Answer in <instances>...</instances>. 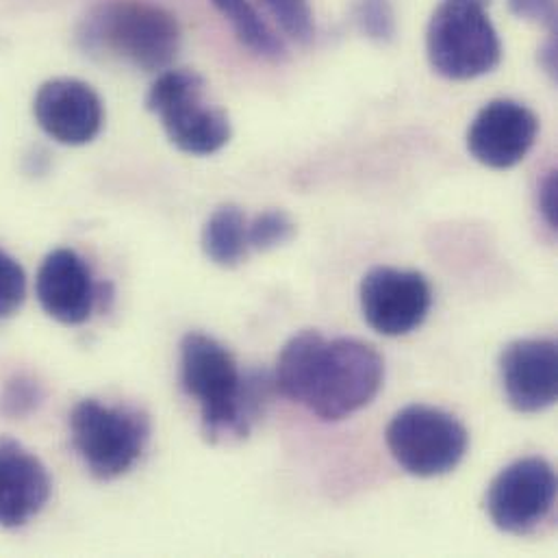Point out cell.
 Listing matches in <instances>:
<instances>
[{
    "instance_id": "obj_1",
    "label": "cell",
    "mask_w": 558,
    "mask_h": 558,
    "mask_svg": "<svg viewBox=\"0 0 558 558\" xmlns=\"http://www.w3.org/2000/svg\"><path fill=\"white\" fill-rule=\"evenodd\" d=\"M383 380V356L369 343L345 337L328 341L317 330L293 335L275 372L277 391L322 422H339L365 409Z\"/></svg>"
},
{
    "instance_id": "obj_2",
    "label": "cell",
    "mask_w": 558,
    "mask_h": 558,
    "mask_svg": "<svg viewBox=\"0 0 558 558\" xmlns=\"http://www.w3.org/2000/svg\"><path fill=\"white\" fill-rule=\"evenodd\" d=\"M181 383L201 404L203 428L211 441L244 439L277 391L272 374H242L233 354L203 332H187L181 341Z\"/></svg>"
},
{
    "instance_id": "obj_3",
    "label": "cell",
    "mask_w": 558,
    "mask_h": 558,
    "mask_svg": "<svg viewBox=\"0 0 558 558\" xmlns=\"http://www.w3.org/2000/svg\"><path fill=\"white\" fill-rule=\"evenodd\" d=\"M78 39L89 52L159 72L174 61L181 28L170 11L148 0H102L83 20Z\"/></svg>"
},
{
    "instance_id": "obj_4",
    "label": "cell",
    "mask_w": 558,
    "mask_h": 558,
    "mask_svg": "<svg viewBox=\"0 0 558 558\" xmlns=\"http://www.w3.org/2000/svg\"><path fill=\"white\" fill-rule=\"evenodd\" d=\"M426 50L433 70L450 81L496 70L502 44L489 17V0H441L428 24Z\"/></svg>"
},
{
    "instance_id": "obj_5",
    "label": "cell",
    "mask_w": 558,
    "mask_h": 558,
    "mask_svg": "<svg viewBox=\"0 0 558 558\" xmlns=\"http://www.w3.org/2000/svg\"><path fill=\"white\" fill-rule=\"evenodd\" d=\"M70 439L92 476L113 481L142 459L150 420L140 409L85 398L70 413Z\"/></svg>"
},
{
    "instance_id": "obj_6",
    "label": "cell",
    "mask_w": 558,
    "mask_h": 558,
    "mask_svg": "<svg viewBox=\"0 0 558 558\" xmlns=\"http://www.w3.org/2000/svg\"><path fill=\"white\" fill-rule=\"evenodd\" d=\"M205 81L192 70H163L153 83L146 107L161 118L170 142L196 157L222 150L231 140L229 116L205 102Z\"/></svg>"
},
{
    "instance_id": "obj_7",
    "label": "cell",
    "mask_w": 558,
    "mask_h": 558,
    "mask_svg": "<svg viewBox=\"0 0 558 558\" xmlns=\"http://www.w3.org/2000/svg\"><path fill=\"white\" fill-rule=\"evenodd\" d=\"M387 446L407 474L435 478L452 472L463 461L470 435L452 413L411 404L389 422Z\"/></svg>"
},
{
    "instance_id": "obj_8",
    "label": "cell",
    "mask_w": 558,
    "mask_h": 558,
    "mask_svg": "<svg viewBox=\"0 0 558 558\" xmlns=\"http://www.w3.org/2000/svg\"><path fill=\"white\" fill-rule=\"evenodd\" d=\"M557 502V476L546 459L529 457L505 468L487 492L492 522L509 535H529Z\"/></svg>"
},
{
    "instance_id": "obj_9",
    "label": "cell",
    "mask_w": 558,
    "mask_h": 558,
    "mask_svg": "<svg viewBox=\"0 0 558 558\" xmlns=\"http://www.w3.org/2000/svg\"><path fill=\"white\" fill-rule=\"evenodd\" d=\"M359 298L365 322L385 337H402L417 330L433 306L430 282L420 272L385 266L363 277Z\"/></svg>"
},
{
    "instance_id": "obj_10",
    "label": "cell",
    "mask_w": 558,
    "mask_h": 558,
    "mask_svg": "<svg viewBox=\"0 0 558 558\" xmlns=\"http://www.w3.org/2000/svg\"><path fill=\"white\" fill-rule=\"evenodd\" d=\"M539 133L537 116L522 102L498 98L485 105L468 131V150L492 168H515L535 146Z\"/></svg>"
},
{
    "instance_id": "obj_11",
    "label": "cell",
    "mask_w": 558,
    "mask_h": 558,
    "mask_svg": "<svg viewBox=\"0 0 558 558\" xmlns=\"http://www.w3.org/2000/svg\"><path fill=\"white\" fill-rule=\"evenodd\" d=\"M39 129L63 146H83L102 129L105 109L100 96L78 78L46 81L33 100Z\"/></svg>"
},
{
    "instance_id": "obj_12",
    "label": "cell",
    "mask_w": 558,
    "mask_h": 558,
    "mask_svg": "<svg viewBox=\"0 0 558 558\" xmlns=\"http://www.w3.org/2000/svg\"><path fill=\"white\" fill-rule=\"evenodd\" d=\"M509 404L518 413H542L557 402L558 348L553 339H518L500 356Z\"/></svg>"
},
{
    "instance_id": "obj_13",
    "label": "cell",
    "mask_w": 558,
    "mask_h": 558,
    "mask_svg": "<svg viewBox=\"0 0 558 558\" xmlns=\"http://www.w3.org/2000/svg\"><path fill=\"white\" fill-rule=\"evenodd\" d=\"M35 295L52 319L65 326H78L92 317L98 289L89 266L81 255L68 248L52 251L39 266Z\"/></svg>"
},
{
    "instance_id": "obj_14",
    "label": "cell",
    "mask_w": 558,
    "mask_h": 558,
    "mask_svg": "<svg viewBox=\"0 0 558 558\" xmlns=\"http://www.w3.org/2000/svg\"><path fill=\"white\" fill-rule=\"evenodd\" d=\"M52 494L46 465L20 441L0 437V529H22Z\"/></svg>"
},
{
    "instance_id": "obj_15",
    "label": "cell",
    "mask_w": 558,
    "mask_h": 558,
    "mask_svg": "<svg viewBox=\"0 0 558 558\" xmlns=\"http://www.w3.org/2000/svg\"><path fill=\"white\" fill-rule=\"evenodd\" d=\"M203 251L220 268H235L248 255V225L240 207L225 205L203 229Z\"/></svg>"
},
{
    "instance_id": "obj_16",
    "label": "cell",
    "mask_w": 558,
    "mask_h": 558,
    "mask_svg": "<svg viewBox=\"0 0 558 558\" xmlns=\"http://www.w3.org/2000/svg\"><path fill=\"white\" fill-rule=\"evenodd\" d=\"M222 17L233 26L238 39L259 57L280 59L284 44L270 24L259 15L251 0H211Z\"/></svg>"
},
{
    "instance_id": "obj_17",
    "label": "cell",
    "mask_w": 558,
    "mask_h": 558,
    "mask_svg": "<svg viewBox=\"0 0 558 558\" xmlns=\"http://www.w3.org/2000/svg\"><path fill=\"white\" fill-rule=\"evenodd\" d=\"M44 400L41 385L28 374H13L0 391V413L9 420H24L39 409Z\"/></svg>"
},
{
    "instance_id": "obj_18",
    "label": "cell",
    "mask_w": 558,
    "mask_h": 558,
    "mask_svg": "<svg viewBox=\"0 0 558 558\" xmlns=\"http://www.w3.org/2000/svg\"><path fill=\"white\" fill-rule=\"evenodd\" d=\"M293 233H295V225L284 211L280 209L266 211L257 216L253 225H248V248L262 251V253L275 251L282 244H287L293 238Z\"/></svg>"
},
{
    "instance_id": "obj_19",
    "label": "cell",
    "mask_w": 558,
    "mask_h": 558,
    "mask_svg": "<svg viewBox=\"0 0 558 558\" xmlns=\"http://www.w3.org/2000/svg\"><path fill=\"white\" fill-rule=\"evenodd\" d=\"M280 28L295 41H308L313 37V13L308 0H262Z\"/></svg>"
},
{
    "instance_id": "obj_20",
    "label": "cell",
    "mask_w": 558,
    "mask_h": 558,
    "mask_svg": "<svg viewBox=\"0 0 558 558\" xmlns=\"http://www.w3.org/2000/svg\"><path fill=\"white\" fill-rule=\"evenodd\" d=\"M26 275L22 266L0 248V319L11 317L24 304Z\"/></svg>"
},
{
    "instance_id": "obj_21",
    "label": "cell",
    "mask_w": 558,
    "mask_h": 558,
    "mask_svg": "<svg viewBox=\"0 0 558 558\" xmlns=\"http://www.w3.org/2000/svg\"><path fill=\"white\" fill-rule=\"evenodd\" d=\"M354 20L367 37L378 41L389 39L396 31L389 0H359L354 9Z\"/></svg>"
},
{
    "instance_id": "obj_22",
    "label": "cell",
    "mask_w": 558,
    "mask_h": 558,
    "mask_svg": "<svg viewBox=\"0 0 558 558\" xmlns=\"http://www.w3.org/2000/svg\"><path fill=\"white\" fill-rule=\"evenodd\" d=\"M509 7L522 20L548 28L557 26V0H509Z\"/></svg>"
},
{
    "instance_id": "obj_23",
    "label": "cell",
    "mask_w": 558,
    "mask_h": 558,
    "mask_svg": "<svg viewBox=\"0 0 558 558\" xmlns=\"http://www.w3.org/2000/svg\"><path fill=\"white\" fill-rule=\"evenodd\" d=\"M557 172H548V177L539 183V211L550 229H557Z\"/></svg>"
}]
</instances>
